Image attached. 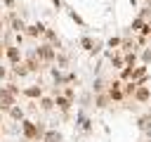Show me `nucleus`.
Here are the masks:
<instances>
[{"label": "nucleus", "mask_w": 151, "mask_h": 142, "mask_svg": "<svg viewBox=\"0 0 151 142\" xmlns=\"http://www.w3.org/2000/svg\"><path fill=\"white\" fill-rule=\"evenodd\" d=\"M94 90L101 92V90H104V80H94Z\"/></svg>", "instance_id": "obj_26"}, {"label": "nucleus", "mask_w": 151, "mask_h": 142, "mask_svg": "<svg viewBox=\"0 0 151 142\" xmlns=\"http://www.w3.org/2000/svg\"><path fill=\"white\" fill-rule=\"evenodd\" d=\"M45 142H61V133H57V130H50V133H45V137H42Z\"/></svg>", "instance_id": "obj_12"}, {"label": "nucleus", "mask_w": 151, "mask_h": 142, "mask_svg": "<svg viewBox=\"0 0 151 142\" xmlns=\"http://www.w3.org/2000/svg\"><path fill=\"white\" fill-rule=\"evenodd\" d=\"M5 73H7V71H5V66H0V78H5Z\"/></svg>", "instance_id": "obj_29"}, {"label": "nucleus", "mask_w": 151, "mask_h": 142, "mask_svg": "<svg viewBox=\"0 0 151 142\" xmlns=\"http://www.w3.org/2000/svg\"><path fill=\"white\" fill-rule=\"evenodd\" d=\"M109 99H111V97H104V95H101V97L97 99V106H101V109H104V106L109 104Z\"/></svg>", "instance_id": "obj_22"}, {"label": "nucleus", "mask_w": 151, "mask_h": 142, "mask_svg": "<svg viewBox=\"0 0 151 142\" xmlns=\"http://www.w3.org/2000/svg\"><path fill=\"white\" fill-rule=\"evenodd\" d=\"M7 59H9L12 64H17V62L21 59V50H19L17 45H12V47H7Z\"/></svg>", "instance_id": "obj_7"}, {"label": "nucleus", "mask_w": 151, "mask_h": 142, "mask_svg": "<svg viewBox=\"0 0 151 142\" xmlns=\"http://www.w3.org/2000/svg\"><path fill=\"white\" fill-rule=\"evenodd\" d=\"M137 80H130V83H125V88H123V95H134V90H137Z\"/></svg>", "instance_id": "obj_14"}, {"label": "nucleus", "mask_w": 151, "mask_h": 142, "mask_svg": "<svg viewBox=\"0 0 151 142\" xmlns=\"http://www.w3.org/2000/svg\"><path fill=\"white\" fill-rule=\"evenodd\" d=\"M12 73H14V76H26V73H28V66L17 62V64H12Z\"/></svg>", "instance_id": "obj_10"}, {"label": "nucleus", "mask_w": 151, "mask_h": 142, "mask_svg": "<svg viewBox=\"0 0 151 142\" xmlns=\"http://www.w3.org/2000/svg\"><path fill=\"white\" fill-rule=\"evenodd\" d=\"M149 142H151V135H149Z\"/></svg>", "instance_id": "obj_32"}, {"label": "nucleus", "mask_w": 151, "mask_h": 142, "mask_svg": "<svg viewBox=\"0 0 151 142\" xmlns=\"http://www.w3.org/2000/svg\"><path fill=\"white\" fill-rule=\"evenodd\" d=\"M142 62H144V64H151V50H144V54H142Z\"/></svg>", "instance_id": "obj_23"}, {"label": "nucleus", "mask_w": 151, "mask_h": 142, "mask_svg": "<svg viewBox=\"0 0 151 142\" xmlns=\"http://www.w3.org/2000/svg\"><path fill=\"white\" fill-rule=\"evenodd\" d=\"M149 97H151V90H149L144 83H139L137 90H134V99H137V102H149Z\"/></svg>", "instance_id": "obj_4"}, {"label": "nucleus", "mask_w": 151, "mask_h": 142, "mask_svg": "<svg viewBox=\"0 0 151 142\" xmlns=\"http://www.w3.org/2000/svg\"><path fill=\"white\" fill-rule=\"evenodd\" d=\"M45 33V26L42 24H31V26H26V36H31V38H38V36H42Z\"/></svg>", "instance_id": "obj_6"}, {"label": "nucleus", "mask_w": 151, "mask_h": 142, "mask_svg": "<svg viewBox=\"0 0 151 142\" xmlns=\"http://www.w3.org/2000/svg\"><path fill=\"white\" fill-rule=\"evenodd\" d=\"M40 106H42L45 111H50V109L54 106V99H50V97H42V99H40Z\"/></svg>", "instance_id": "obj_17"}, {"label": "nucleus", "mask_w": 151, "mask_h": 142, "mask_svg": "<svg viewBox=\"0 0 151 142\" xmlns=\"http://www.w3.org/2000/svg\"><path fill=\"white\" fill-rule=\"evenodd\" d=\"M111 64H113L116 69H123V64H125V57H120V54H113V57H111Z\"/></svg>", "instance_id": "obj_16"}, {"label": "nucleus", "mask_w": 151, "mask_h": 142, "mask_svg": "<svg viewBox=\"0 0 151 142\" xmlns=\"http://www.w3.org/2000/svg\"><path fill=\"white\" fill-rule=\"evenodd\" d=\"M0 106H2V109L14 106V92H9L7 88H0Z\"/></svg>", "instance_id": "obj_3"}, {"label": "nucleus", "mask_w": 151, "mask_h": 142, "mask_svg": "<svg viewBox=\"0 0 151 142\" xmlns=\"http://www.w3.org/2000/svg\"><path fill=\"white\" fill-rule=\"evenodd\" d=\"M54 104H57L61 111H68V106H71V97H57Z\"/></svg>", "instance_id": "obj_11"}, {"label": "nucleus", "mask_w": 151, "mask_h": 142, "mask_svg": "<svg viewBox=\"0 0 151 142\" xmlns=\"http://www.w3.org/2000/svg\"><path fill=\"white\" fill-rule=\"evenodd\" d=\"M120 45H123V50H125V52H130V50H132V47H134V45H132V43H130V40H123V43H120Z\"/></svg>", "instance_id": "obj_25"}, {"label": "nucleus", "mask_w": 151, "mask_h": 142, "mask_svg": "<svg viewBox=\"0 0 151 142\" xmlns=\"http://www.w3.org/2000/svg\"><path fill=\"white\" fill-rule=\"evenodd\" d=\"M144 26H146V24H144V19H142V17H139V19H134V21H132V31H142V28H144Z\"/></svg>", "instance_id": "obj_18"}, {"label": "nucleus", "mask_w": 151, "mask_h": 142, "mask_svg": "<svg viewBox=\"0 0 151 142\" xmlns=\"http://www.w3.org/2000/svg\"><path fill=\"white\" fill-rule=\"evenodd\" d=\"M2 52H5V50H2V45H0V57H2Z\"/></svg>", "instance_id": "obj_30"}, {"label": "nucleus", "mask_w": 151, "mask_h": 142, "mask_svg": "<svg viewBox=\"0 0 151 142\" xmlns=\"http://www.w3.org/2000/svg\"><path fill=\"white\" fill-rule=\"evenodd\" d=\"M24 95H26V97H31V99H35V97H40V95H42V88H40V85H31V88H26V90H24Z\"/></svg>", "instance_id": "obj_9"}, {"label": "nucleus", "mask_w": 151, "mask_h": 142, "mask_svg": "<svg viewBox=\"0 0 151 142\" xmlns=\"http://www.w3.org/2000/svg\"><path fill=\"white\" fill-rule=\"evenodd\" d=\"M35 54L40 57V62H47V64L54 62V57H57L54 45H47V43H45V45H38V47H35Z\"/></svg>", "instance_id": "obj_2"}, {"label": "nucleus", "mask_w": 151, "mask_h": 142, "mask_svg": "<svg viewBox=\"0 0 151 142\" xmlns=\"http://www.w3.org/2000/svg\"><path fill=\"white\" fill-rule=\"evenodd\" d=\"M120 43H123V40H120V38H111V40H109V43H106V45H109V47H118V45H120Z\"/></svg>", "instance_id": "obj_24"}, {"label": "nucleus", "mask_w": 151, "mask_h": 142, "mask_svg": "<svg viewBox=\"0 0 151 142\" xmlns=\"http://www.w3.org/2000/svg\"><path fill=\"white\" fill-rule=\"evenodd\" d=\"M21 133L26 140H38V137H45V128L40 123H33V121H21Z\"/></svg>", "instance_id": "obj_1"}, {"label": "nucleus", "mask_w": 151, "mask_h": 142, "mask_svg": "<svg viewBox=\"0 0 151 142\" xmlns=\"http://www.w3.org/2000/svg\"><path fill=\"white\" fill-rule=\"evenodd\" d=\"M132 69H134V66H125L123 73H120V78H123V80H130V78H132Z\"/></svg>", "instance_id": "obj_19"}, {"label": "nucleus", "mask_w": 151, "mask_h": 142, "mask_svg": "<svg viewBox=\"0 0 151 142\" xmlns=\"http://www.w3.org/2000/svg\"><path fill=\"white\" fill-rule=\"evenodd\" d=\"M80 45H83L85 50H90V52H92V45H94V43H92L90 38H83V40H80Z\"/></svg>", "instance_id": "obj_21"}, {"label": "nucleus", "mask_w": 151, "mask_h": 142, "mask_svg": "<svg viewBox=\"0 0 151 142\" xmlns=\"http://www.w3.org/2000/svg\"><path fill=\"white\" fill-rule=\"evenodd\" d=\"M2 2H5L7 7H14V0H2Z\"/></svg>", "instance_id": "obj_28"}, {"label": "nucleus", "mask_w": 151, "mask_h": 142, "mask_svg": "<svg viewBox=\"0 0 151 142\" xmlns=\"http://www.w3.org/2000/svg\"><path fill=\"white\" fill-rule=\"evenodd\" d=\"M0 28H2V19H0Z\"/></svg>", "instance_id": "obj_31"}, {"label": "nucleus", "mask_w": 151, "mask_h": 142, "mask_svg": "<svg viewBox=\"0 0 151 142\" xmlns=\"http://www.w3.org/2000/svg\"><path fill=\"white\" fill-rule=\"evenodd\" d=\"M12 28H14L17 33H21V31H26V24H24L21 19H17V17L12 14Z\"/></svg>", "instance_id": "obj_13"}, {"label": "nucleus", "mask_w": 151, "mask_h": 142, "mask_svg": "<svg viewBox=\"0 0 151 142\" xmlns=\"http://www.w3.org/2000/svg\"><path fill=\"white\" fill-rule=\"evenodd\" d=\"M26 66H28V71H38V69H40V57L33 52V54L26 59Z\"/></svg>", "instance_id": "obj_8"}, {"label": "nucleus", "mask_w": 151, "mask_h": 142, "mask_svg": "<svg viewBox=\"0 0 151 142\" xmlns=\"http://www.w3.org/2000/svg\"><path fill=\"white\" fill-rule=\"evenodd\" d=\"M137 128H139L142 133L151 135V114H144V116H139V121H137Z\"/></svg>", "instance_id": "obj_5"}, {"label": "nucleus", "mask_w": 151, "mask_h": 142, "mask_svg": "<svg viewBox=\"0 0 151 142\" xmlns=\"http://www.w3.org/2000/svg\"><path fill=\"white\" fill-rule=\"evenodd\" d=\"M9 116H12L14 121H21V118H24V111H21L19 106H9Z\"/></svg>", "instance_id": "obj_15"}, {"label": "nucleus", "mask_w": 151, "mask_h": 142, "mask_svg": "<svg viewBox=\"0 0 151 142\" xmlns=\"http://www.w3.org/2000/svg\"><path fill=\"white\" fill-rule=\"evenodd\" d=\"M134 62H137L134 52H127V54H125V64H127V66H134Z\"/></svg>", "instance_id": "obj_20"}, {"label": "nucleus", "mask_w": 151, "mask_h": 142, "mask_svg": "<svg viewBox=\"0 0 151 142\" xmlns=\"http://www.w3.org/2000/svg\"><path fill=\"white\" fill-rule=\"evenodd\" d=\"M71 19H73V21H76V24H83V19H80V17H78V14H76V12H71Z\"/></svg>", "instance_id": "obj_27"}]
</instances>
